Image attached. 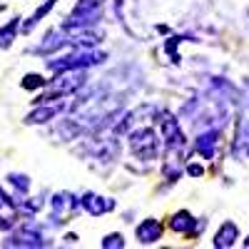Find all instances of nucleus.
I'll return each mask as SVG.
<instances>
[{"label": "nucleus", "mask_w": 249, "mask_h": 249, "mask_svg": "<svg viewBox=\"0 0 249 249\" xmlns=\"http://www.w3.org/2000/svg\"><path fill=\"white\" fill-rule=\"evenodd\" d=\"M157 124H160V132H162V137H164V150L167 152H184V147H187V137H184V132H182V124H179V120L175 117V115H170V112H160L157 115Z\"/></svg>", "instance_id": "nucleus-1"}, {"label": "nucleus", "mask_w": 249, "mask_h": 249, "mask_svg": "<svg viewBox=\"0 0 249 249\" xmlns=\"http://www.w3.org/2000/svg\"><path fill=\"white\" fill-rule=\"evenodd\" d=\"M130 150L140 160H155L160 155V142L150 127H140L130 135Z\"/></svg>", "instance_id": "nucleus-2"}, {"label": "nucleus", "mask_w": 249, "mask_h": 249, "mask_svg": "<svg viewBox=\"0 0 249 249\" xmlns=\"http://www.w3.org/2000/svg\"><path fill=\"white\" fill-rule=\"evenodd\" d=\"M80 204L85 207L92 217L105 214V212H110L112 207H115L112 199H105V197H100V195H95V192H85V195H82V199H80Z\"/></svg>", "instance_id": "nucleus-3"}, {"label": "nucleus", "mask_w": 249, "mask_h": 249, "mask_svg": "<svg viewBox=\"0 0 249 249\" xmlns=\"http://www.w3.org/2000/svg\"><path fill=\"white\" fill-rule=\"evenodd\" d=\"M162 232H164V227L157 219H144L142 224H137V230H135L140 244H155L162 237Z\"/></svg>", "instance_id": "nucleus-4"}, {"label": "nucleus", "mask_w": 249, "mask_h": 249, "mask_svg": "<svg viewBox=\"0 0 249 249\" xmlns=\"http://www.w3.org/2000/svg\"><path fill=\"white\" fill-rule=\"evenodd\" d=\"M234 157H249V122L239 117L237 122V137H234Z\"/></svg>", "instance_id": "nucleus-5"}, {"label": "nucleus", "mask_w": 249, "mask_h": 249, "mask_svg": "<svg viewBox=\"0 0 249 249\" xmlns=\"http://www.w3.org/2000/svg\"><path fill=\"white\" fill-rule=\"evenodd\" d=\"M239 239V230H237V224L234 222H224L219 227V232L214 237V247H234Z\"/></svg>", "instance_id": "nucleus-6"}, {"label": "nucleus", "mask_w": 249, "mask_h": 249, "mask_svg": "<svg viewBox=\"0 0 249 249\" xmlns=\"http://www.w3.org/2000/svg\"><path fill=\"white\" fill-rule=\"evenodd\" d=\"M170 227H172V232H177V234H192L195 219H192V214L187 212V210H179V212L172 217Z\"/></svg>", "instance_id": "nucleus-7"}, {"label": "nucleus", "mask_w": 249, "mask_h": 249, "mask_svg": "<svg viewBox=\"0 0 249 249\" xmlns=\"http://www.w3.org/2000/svg\"><path fill=\"white\" fill-rule=\"evenodd\" d=\"M77 207V202H75V197L72 195H68V192H62V195H57L55 199H53V210H55V214H60V217H70V212Z\"/></svg>", "instance_id": "nucleus-8"}, {"label": "nucleus", "mask_w": 249, "mask_h": 249, "mask_svg": "<svg viewBox=\"0 0 249 249\" xmlns=\"http://www.w3.org/2000/svg\"><path fill=\"white\" fill-rule=\"evenodd\" d=\"M55 3H57V0H48L45 5H40V8L35 10V15H33V18L28 20V23L23 25V30H25V33H30V30H33V28H35V25L40 23V20H43V18H45V15H48V13L53 10V5H55Z\"/></svg>", "instance_id": "nucleus-9"}, {"label": "nucleus", "mask_w": 249, "mask_h": 249, "mask_svg": "<svg viewBox=\"0 0 249 249\" xmlns=\"http://www.w3.org/2000/svg\"><path fill=\"white\" fill-rule=\"evenodd\" d=\"M15 30H18V20H13V23H8V28L0 30V48H10L13 37H15Z\"/></svg>", "instance_id": "nucleus-10"}, {"label": "nucleus", "mask_w": 249, "mask_h": 249, "mask_svg": "<svg viewBox=\"0 0 249 249\" xmlns=\"http://www.w3.org/2000/svg\"><path fill=\"white\" fill-rule=\"evenodd\" d=\"M45 85V80L40 77V75H28L25 80H23V88L25 90H35V88H43Z\"/></svg>", "instance_id": "nucleus-11"}, {"label": "nucleus", "mask_w": 249, "mask_h": 249, "mask_svg": "<svg viewBox=\"0 0 249 249\" xmlns=\"http://www.w3.org/2000/svg\"><path fill=\"white\" fill-rule=\"evenodd\" d=\"M102 247H107V249H115V247H124V237L122 234H110L102 239Z\"/></svg>", "instance_id": "nucleus-12"}, {"label": "nucleus", "mask_w": 249, "mask_h": 249, "mask_svg": "<svg viewBox=\"0 0 249 249\" xmlns=\"http://www.w3.org/2000/svg\"><path fill=\"white\" fill-rule=\"evenodd\" d=\"M184 172L190 177H199V175H204V167H202V164H187Z\"/></svg>", "instance_id": "nucleus-13"}, {"label": "nucleus", "mask_w": 249, "mask_h": 249, "mask_svg": "<svg viewBox=\"0 0 249 249\" xmlns=\"http://www.w3.org/2000/svg\"><path fill=\"white\" fill-rule=\"evenodd\" d=\"M247 247H249V242H247Z\"/></svg>", "instance_id": "nucleus-14"}]
</instances>
